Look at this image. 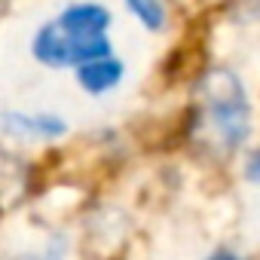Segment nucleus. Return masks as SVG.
I'll use <instances>...</instances> for the list:
<instances>
[{
  "instance_id": "7ed1b4c3",
  "label": "nucleus",
  "mask_w": 260,
  "mask_h": 260,
  "mask_svg": "<svg viewBox=\"0 0 260 260\" xmlns=\"http://www.w3.org/2000/svg\"><path fill=\"white\" fill-rule=\"evenodd\" d=\"M58 25L68 34H77V37H101L110 25V13L98 4H80V7L64 10Z\"/></svg>"
},
{
  "instance_id": "f257e3e1",
  "label": "nucleus",
  "mask_w": 260,
  "mask_h": 260,
  "mask_svg": "<svg viewBox=\"0 0 260 260\" xmlns=\"http://www.w3.org/2000/svg\"><path fill=\"white\" fill-rule=\"evenodd\" d=\"M199 122L208 128L214 150L233 153L251 132V104L242 80L230 68H211L196 86Z\"/></svg>"
},
{
  "instance_id": "0eeeda50",
  "label": "nucleus",
  "mask_w": 260,
  "mask_h": 260,
  "mask_svg": "<svg viewBox=\"0 0 260 260\" xmlns=\"http://www.w3.org/2000/svg\"><path fill=\"white\" fill-rule=\"evenodd\" d=\"M245 178L254 181V184H260V147L248 156V162H245Z\"/></svg>"
},
{
  "instance_id": "20e7f679",
  "label": "nucleus",
  "mask_w": 260,
  "mask_h": 260,
  "mask_svg": "<svg viewBox=\"0 0 260 260\" xmlns=\"http://www.w3.org/2000/svg\"><path fill=\"white\" fill-rule=\"evenodd\" d=\"M77 77H80V83H83V89H86V92L101 95V92L113 89V86L122 80V61H116V58L104 55V58H95V61L80 64Z\"/></svg>"
},
{
  "instance_id": "423d86ee",
  "label": "nucleus",
  "mask_w": 260,
  "mask_h": 260,
  "mask_svg": "<svg viewBox=\"0 0 260 260\" xmlns=\"http://www.w3.org/2000/svg\"><path fill=\"white\" fill-rule=\"evenodd\" d=\"M128 10L138 16V22L150 31H159L166 25V10H162V0H125Z\"/></svg>"
},
{
  "instance_id": "39448f33",
  "label": "nucleus",
  "mask_w": 260,
  "mask_h": 260,
  "mask_svg": "<svg viewBox=\"0 0 260 260\" xmlns=\"http://www.w3.org/2000/svg\"><path fill=\"white\" fill-rule=\"evenodd\" d=\"M4 122H7V128L10 132H19V135H61L64 132V122L61 119H55V116H49V113H43V116H28V113H10V116H4Z\"/></svg>"
},
{
  "instance_id": "f03ea898",
  "label": "nucleus",
  "mask_w": 260,
  "mask_h": 260,
  "mask_svg": "<svg viewBox=\"0 0 260 260\" xmlns=\"http://www.w3.org/2000/svg\"><path fill=\"white\" fill-rule=\"evenodd\" d=\"M34 55L49 68L86 64V61L110 55V43L104 34L101 37H77V34H68L58 22H49L34 37Z\"/></svg>"
},
{
  "instance_id": "6e6552de",
  "label": "nucleus",
  "mask_w": 260,
  "mask_h": 260,
  "mask_svg": "<svg viewBox=\"0 0 260 260\" xmlns=\"http://www.w3.org/2000/svg\"><path fill=\"white\" fill-rule=\"evenodd\" d=\"M208 260H239V257H236L233 251H217V254H211Z\"/></svg>"
}]
</instances>
